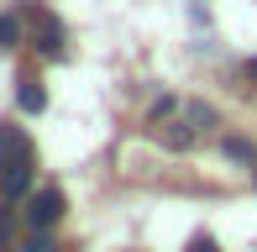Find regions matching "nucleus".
<instances>
[{"instance_id":"20e7f679","label":"nucleus","mask_w":257,"mask_h":252,"mask_svg":"<svg viewBox=\"0 0 257 252\" xmlns=\"http://www.w3.org/2000/svg\"><path fill=\"white\" fill-rule=\"evenodd\" d=\"M42 48H48V58H63V27L53 16H42Z\"/></svg>"},{"instance_id":"0eeeda50","label":"nucleus","mask_w":257,"mask_h":252,"mask_svg":"<svg viewBox=\"0 0 257 252\" xmlns=\"http://www.w3.org/2000/svg\"><path fill=\"white\" fill-rule=\"evenodd\" d=\"M0 252H11V210H0Z\"/></svg>"},{"instance_id":"39448f33","label":"nucleus","mask_w":257,"mask_h":252,"mask_svg":"<svg viewBox=\"0 0 257 252\" xmlns=\"http://www.w3.org/2000/svg\"><path fill=\"white\" fill-rule=\"evenodd\" d=\"M16 37H21V21H16V11H6L0 16V48H16Z\"/></svg>"},{"instance_id":"1a4fd4ad","label":"nucleus","mask_w":257,"mask_h":252,"mask_svg":"<svg viewBox=\"0 0 257 252\" xmlns=\"http://www.w3.org/2000/svg\"><path fill=\"white\" fill-rule=\"evenodd\" d=\"M247 74H252V79H257V58H252V63H247Z\"/></svg>"},{"instance_id":"423d86ee","label":"nucleus","mask_w":257,"mask_h":252,"mask_svg":"<svg viewBox=\"0 0 257 252\" xmlns=\"http://www.w3.org/2000/svg\"><path fill=\"white\" fill-rule=\"evenodd\" d=\"M16 252H63V247H58V242H48V236H32V242H21Z\"/></svg>"},{"instance_id":"7ed1b4c3","label":"nucleus","mask_w":257,"mask_h":252,"mask_svg":"<svg viewBox=\"0 0 257 252\" xmlns=\"http://www.w3.org/2000/svg\"><path fill=\"white\" fill-rule=\"evenodd\" d=\"M16 100H21V110H32V116H37V110L48 105V89H42V79H37V74H21V79H16Z\"/></svg>"},{"instance_id":"f03ea898","label":"nucleus","mask_w":257,"mask_h":252,"mask_svg":"<svg viewBox=\"0 0 257 252\" xmlns=\"http://www.w3.org/2000/svg\"><path fill=\"white\" fill-rule=\"evenodd\" d=\"M21 221L32 226V231H53L58 221H63V189L48 184V189H32L27 205H21Z\"/></svg>"},{"instance_id":"f257e3e1","label":"nucleus","mask_w":257,"mask_h":252,"mask_svg":"<svg viewBox=\"0 0 257 252\" xmlns=\"http://www.w3.org/2000/svg\"><path fill=\"white\" fill-rule=\"evenodd\" d=\"M32 189V142L21 126L0 121V194L6 200H21Z\"/></svg>"},{"instance_id":"6e6552de","label":"nucleus","mask_w":257,"mask_h":252,"mask_svg":"<svg viewBox=\"0 0 257 252\" xmlns=\"http://www.w3.org/2000/svg\"><path fill=\"white\" fill-rule=\"evenodd\" d=\"M189 252H220V247L210 242V236H194V242H189Z\"/></svg>"}]
</instances>
